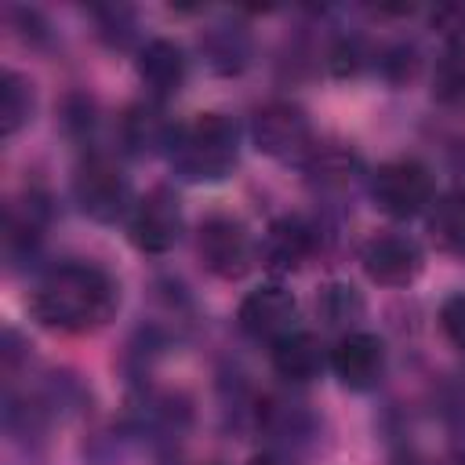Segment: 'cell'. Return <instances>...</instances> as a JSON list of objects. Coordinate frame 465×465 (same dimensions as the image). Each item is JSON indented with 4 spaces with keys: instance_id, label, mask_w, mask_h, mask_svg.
<instances>
[{
    "instance_id": "1",
    "label": "cell",
    "mask_w": 465,
    "mask_h": 465,
    "mask_svg": "<svg viewBox=\"0 0 465 465\" xmlns=\"http://www.w3.org/2000/svg\"><path fill=\"white\" fill-rule=\"evenodd\" d=\"M116 283L105 269L91 262H62L40 276L29 298V312L40 327L62 334H87L113 320Z\"/></svg>"
},
{
    "instance_id": "2",
    "label": "cell",
    "mask_w": 465,
    "mask_h": 465,
    "mask_svg": "<svg viewBox=\"0 0 465 465\" xmlns=\"http://www.w3.org/2000/svg\"><path fill=\"white\" fill-rule=\"evenodd\" d=\"M171 163L189 182H218L236 163V124L225 113H200L174 131Z\"/></svg>"
},
{
    "instance_id": "3",
    "label": "cell",
    "mask_w": 465,
    "mask_h": 465,
    "mask_svg": "<svg viewBox=\"0 0 465 465\" xmlns=\"http://www.w3.org/2000/svg\"><path fill=\"white\" fill-rule=\"evenodd\" d=\"M251 138H254L258 153H265L272 160H305L316 145L305 109L294 105V102H283V98L265 102V105L254 109Z\"/></svg>"
},
{
    "instance_id": "4",
    "label": "cell",
    "mask_w": 465,
    "mask_h": 465,
    "mask_svg": "<svg viewBox=\"0 0 465 465\" xmlns=\"http://www.w3.org/2000/svg\"><path fill=\"white\" fill-rule=\"evenodd\" d=\"M371 196L389 218H414L432 203V174L414 156L389 160L371 174Z\"/></svg>"
},
{
    "instance_id": "5",
    "label": "cell",
    "mask_w": 465,
    "mask_h": 465,
    "mask_svg": "<svg viewBox=\"0 0 465 465\" xmlns=\"http://www.w3.org/2000/svg\"><path fill=\"white\" fill-rule=\"evenodd\" d=\"M196 254L203 269L218 280H240L254 265V243L240 218L232 214H211L200 222L196 232Z\"/></svg>"
},
{
    "instance_id": "6",
    "label": "cell",
    "mask_w": 465,
    "mask_h": 465,
    "mask_svg": "<svg viewBox=\"0 0 465 465\" xmlns=\"http://www.w3.org/2000/svg\"><path fill=\"white\" fill-rule=\"evenodd\" d=\"M73 196H76V207L94 222H116L131 203L124 171L102 153L80 160L73 174Z\"/></svg>"
},
{
    "instance_id": "7",
    "label": "cell",
    "mask_w": 465,
    "mask_h": 465,
    "mask_svg": "<svg viewBox=\"0 0 465 465\" xmlns=\"http://www.w3.org/2000/svg\"><path fill=\"white\" fill-rule=\"evenodd\" d=\"M131 243L145 254H163L178 243L182 236V203L167 185L149 189L134 207H131Z\"/></svg>"
},
{
    "instance_id": "8",
    "label": "cell",
    "mask_w": 465,
    "mask_h": 465,
    "mask_svg": "<svg viewBox=\"0 0 465 465\" xmlns=\"http://www.w3.org/2000/svg\"><path fill=\"white\" fill-rule=\"evenodd\" d=\"M236 320H240L243 334L276 345L280 338H287L291 331H298V327H294V320H298V302H294V294H291L287 287H280V283H262V287H254V291L240 302Z\"/></svg>"
},
{
    "instance_id": "9",
    "label": "cell",
    "mask_w": 465,
    "mask_h": 465,
    "mask_svg": "<svg viewBox=\"0 0 465 465\" xmlns=\"http://www.w3.org/2000/svg\"><path fill=\"white\" fill-rule=\"evenodd\" d=\"M360 262H363V272L381 287H407L425 265L418 240L407 232H374L363 243Z\"/></svg>"
},
{
    "instance_id": "10",
    "label": "cell",
    "mask_w": 465,
    "mask_h": 465,
    "mask_svg": "<svg viewBox=\"0 0 465 465\" xmlns=\"http://www.w3.org/2000/svg\"><path fill=\"white\" fill-rule=\"evenodd\" d=\"M331 371L345 389H374L385 374V345L378 334L367 331H349L334 349H331Z\"/></svg>"
},
{
    "instance_id": "11",
    "label": "cell",
    "mask_w": 465,
    "mask_h": 465,
    "mask_svg": "<svg viewBox=\"0 0 465 465\" xmlns=\"http://www.w3.org/2000/svg\"><path fill=\"white\" fill-rule=\"evenodd\" d=\"M316 251V229L298 218V214H283L269 225L265 240H262V262L272 272H294L302 269Z\"/></svg>"
},
{
    "instance_id": "12",
    "label": "cell",
    "mask_w": 465,
    "mask_h": 465,
    "mask_svg": "<svg viewBox=\"0 0 465 465\" xmlns=\"http://www.w3.org/2000/svg\"><path fill=\"white\" fill-rule=\"evenodd\" d=\"M185 69H189L185 51H182L174 40L156 36V40H149V44L138 51V80L145 84V91H149L153 98H171V94H178L182 84H185Z\"/></svg>"
},
{
    "instance_id": "13",
    "label": "cell",
    "mask_w": 465,
    "mask_h": 465,
    "mask_svg": "<svg viewBox=\"0 0 465 465\" xmlns=\"http://www.w3.org/2000/svg\"><path fill=\"white\" fill-rule=\"evenodd\" d=\"M323 345L312 331H291L272 345V367L287 381H312L323 371Z\"/></svg>"
},
{
    "instance_id": "14",
    "label": "cell",
    "mask_w": 465,
    "mask_h": 465,
    "mask_svg": "<svg viewBox=\"0 0 465 465\" xmlns=\"http://www.w3.org/2000/svg\"><path fill=\"white\" fill-rule=\"evenodd\" d=\"M360 160L349 145L341 142H323V145H312V153L305 156V171H309V182L320 185V189H341L352 182Z\"/></svg>"
},
{
    "instance_id": "15",
    "label": "cell",
    "mask_w": 465,
    "mask_h": 465,
    "mask_svg": "<svg viewBox=\"0 0 465 465\" xmlns=\"http://www.w3.org/2000/svg\"><path fill=\"white\" fill-rule=\"evenodd\" d=\"M429 232L443 251L465 254V189H450L432 203Z\"/></svg>"
},
{
    "instance_id": "16",
    "label": "cell",
    "mask_w": 465,
    "mask_h": 465,
    "mask_svg": "<svg viewBox=\"0 0 465 465\" xmlns=\"http://www.w3.org/2000/svg\"><path fill=\"white\" fill-rule=\"evenodd\" d=\"M47 218H51L47 196L29 189V196H22L7 207V247H33L40 240V232L47 229Z\"/></svg>"
},
{
    "instance_id": "17",
    "label": "cell",
    "mask_w": 465,
    "mask_h": 465,
    "mask_svg": "<svg viewBox=\"0 0 465 465\" xmlns=\"http://www.w3.org/2000/svg\"><path fill=\"white\" fill-rule=\"evenodd\" d=\"M316 316L327 323V327H352L360 316H363V298L352 283L345 280H331L320 287L316 294Z\"/></svg>"
},
{
    "instance_id": "18",
    "label": "cell",
    "mask_w": 465,
    "mask_h": 465,
    "mask_svg": "<svg viewBox=\"0 0 465 465\" xmlns=\"http://www.w3.org/2000/svg\"><path fill=\"white\" fill-rule=\"evenodd\" d=\"M33 116V84L22 73H4L0 80V127L4 134H18Z\"/></svg>"
},
{
    "instance_id": "19",
    "label": "cell",
    "mask_w": 465,
    "mask_h": 465,
    "mask_svg": "<svg viewBox=\"0 0 465 465\" xmlns=\"http://www.w3.org/2000/svg\"><path fill=\"white\" fill-rule=\"evenodd\" d=\"M124 142L134 153H149V149H156L163 142H174V138H171V127H167L163 113H156L149 105H131L127 116H124Z\"/></svg>"
},
{
    "instance_id": "20",
    "label": "cell",
    "mask_w": 465,
    "mask_h": 465,
    "mask_svg": "<svg viewBox=\"0 0 465 465\" xmlns=\"http://www.w3.org/2000/svg\"><path fill=\"white\" fill-rule=\"evenodd\" d=\"M432 94L443 105L465 102V47L454 44L443 51V58L436 62V73H432Z\"/></svg>"
},
{
    "instance_id": "21",
    "label": "cell",
    "mask_w": 465,
    "mask_h": 465,
    "mask_svg": "<svg viewBox=\"0 0 465 465\" xmlns=\"http://www.w3.org/2000/svg\"><path fill=\"white\" fill-rule=\"evenodd\" d=\"M207 54H211V65L218 73H240L243 62H247V36H243V29L218 25L207 36Z\"/></svg>"
},
{
    "instance_id": "22",
    "label": "cell",
    "mask_w": 465,
    "mask_h": 465,
    "mask_svg": "<svg viewBox=\"0 0 465 465\" xmlns=\"http://www.w3.org/2000/svg\"><path fill=\"white\" fill-rule=\"evenodd\" d=\"M440 327H443V334H447L458 349H465V294H450V298L443 302V309H440Z\"/></svg>"
},
{
    "instance_id": "23",
    "label": "cell",
    "mask_w": 465,
    "mask_h": 465,
    "mask_svg": "<svg viewBox=\"0 0 465 465\" xmlns=\"http://www.w3.org/2000/svg\"><path fill=\"white\" fill-rule=\"evenodd\" d=\"M432 25L443 29L447 36H465V4H443V7H436Z\"/></svg>"
},
{
    "instance_id": "24",
    "label": "cell",
    "mask_w": 465,
    "mask_h": 465,
    "mask_svg": "<svg viewBox=\"0 0 465 465\" xmlns=\"http://www.w3.org/2000/svg\"><path fill=\"white\" fill-rule=\"evenodd\" d=\"M251 465H294L287 454H276V450H265V454H254Z\"/></svg>"
},
{
    "instance_id": "25",
    "label": "cell",
    "mask_w": 465,
    "mask_h": 465,
    "mask_svg": "<svg viewBox=\"0 0 465 465\" xmlns=\"http://www.w3.org/2000/svg\"><path fill=\"white\" fill-rule=\"evenodd\" d=\"M389 465H436L432 458H425V454H414V450H407V454H396Z\"/></svg>"
}]
</instances>
